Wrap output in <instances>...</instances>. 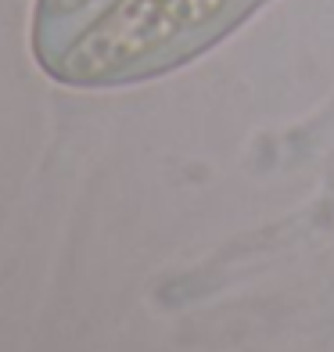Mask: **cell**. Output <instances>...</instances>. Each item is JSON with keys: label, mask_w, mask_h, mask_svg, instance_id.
I'll return each instance as SVG.
<instances>
[{"label": "cell", "mask_w": 334, "mask_h": 352, "mask_svg": "<svg viewBox=\"0 0 334 352\" xmlns=\"http://www.w3.org/2000/svg\"><path fill=\"white\" fill-rule=\"evenodd\" d=\"M223 4L227 0H119L69 47L61 76L104 79L216 19Z\"/></svg>", "instance_id": "cell-1"}, {"label": "cell", "mask_w": 334, "mask_h": 352, "mask_svg": "<svg viewBox=\"0 0 334 352\" xmlns=\"http://www.w3.org/2000/svg\"><path fill=\"white\" fill-rule=\"evenodd\" d=\"M90 0H43V14L47 19H54V14H76L83 11Z\"/></svg>", "instance_id": "cell-2"}]
</instances>
